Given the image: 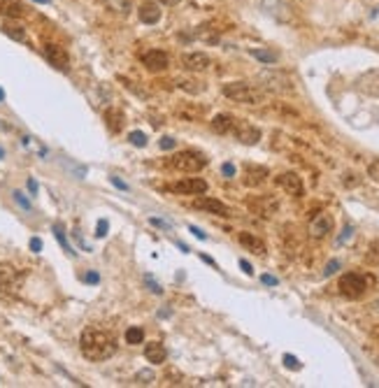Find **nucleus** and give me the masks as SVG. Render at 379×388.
Instances as JSON below:
<instances>
[{
  "label": "nucleus",
  "mask_w": 379,
  "mask_h": 388,
  "mask_svg": "<svg viewBox=\"0 0 379 388\" xmlns=\"http://www.w3.org/2000/svg\"><path fill=\"white\" fill-rule=\"evenodd\" d=\"M79 349H82V353L86 355L88 361L100 363L116 353V339L107 330L86 328L82 333V339H79Z\"/></svg>",
  "instance_id": "obj_1"
},
{
  "label": "nucleus",
  "mask_w": 379,
  "mask_h": 388,
  "mask_svg": "<svg viewBox=\"0 0 379 388\" xmlns=\"http://www.w3.org/2000/svg\"><path fill=\"white\" fill-rule=\"evenodd\" d=\"M224 95L226 98L235 100V103H244V105H256V103H263V93L261 88L251 86L247 82H231L224 86Z\"/></svg>",
  "instance_id": "obj_2"
},
{
  "label": "nucleus",
  "mask_w": 379,
  "mask_h": 388,
  "mask_svg": "<svg viewBox=\"0 0 379 388\" xmlns=\"http://www.w3.org/2000/svg\"><path fill=\"white\" fill-rule=\"evenodd\" d=\"M370 281H372V279L365 277V274L346 272V274H342V277H340L337 288H340V293L344 298H349V300H358V298L365 296V290H368Z\"/></svg>",
  "instance_id": "obj_3"
},
{
  "label": "nucleus",
  "mask_w": 379,
  "mask_h": 388,
  "mask_svg": "<svg viewBox=\"0 0 379 388\" xmlns=\"http://www.w3.org/2000/svg\"><path fill=\"white\" fill-rule=\"evenodd\" d=\"M165 165L170 170H177V172H198V170H203L207 165V158L198 151H179L175 156H170Z\"/></svg>",
  "instance_id": "obj_4"
},
{
  "label": "nucleus",
  "mask_w": 379,
  "mask_h": 388,
  "mask_svg": "<svg viewBox=\"0 0 379 388\" xmlns=\"http://www.w3.org/2000/svg\"><path fill=\"white\" fill-rule=\"evenodd\" d=\"M259 82H263V86L270 88V91H291V88H293L291 77L286 75V72H279V70H265V72H261Z\"/></svg>",
  "instance_id": "obj_5"
},
{
  "label": "nucleus",
  "mask_w": 379,
  "mask_h": 388,
  "mask_svg": "<svg viewBox=\"0 0 379 388\" xmlns=\"http://www.w3.org/2000/svg\"><path fill=\"white\" fill-rule=\"evenodd\" d=\"M23 277L19 274V270L10 263H0V293H14L19 290Z\"/></svg>",
  "instance_id": "obj_6"
},
{
  "label": "nucleus",
  "mask_w": 379,
  "mask_h": 388,
  "mask_svg": "<svg viewBox=\"0 0 379 388\" xmlns=\"http://www.w3.org/2000/svg\"><path fill=\"white\" fill-rule=\"evenodd\" d=\"M231 133L235 135L237 142L249 144V147H251V144H256L261 140V131H259V128L251 126V123H247V121H240V119H235Z\"/></svg>",
  "instance_id": "obj_7"
},
{
  "label": "nucleus",
  "mask_w": 379,
  "mask_h": 388,
  "mask_svg": "<svg viewBox=\"0 0 379 388\" xmlns=\"http://www.w3.org/2000/svg\"><path fill=\"white\" fill-rule=\"evenodd\" d=\"M170 193H184V196H200V193L207 191V181L205 179H181V181H175V184H168L165 186Z\"/></svg>",
  "instance_id": "obj_8"
},
{
  "label": "nucleus",
  "mask_w": 379,
  "mask_h": 388,
  "mask_svg": "<svg viewBox=\"0 0 379 388\" xmlns=\"http://www.w3.org/2000/svg\"><path fill=\"white\" fill-rule=\"evenodd\" d=\"M142 60H144V68H147L149 72H163V70H168V66H170L168 54H165V51H159V49L147 51Z\"/></svg>",
  "instance_id": "obj_9"
},
{
  "label": "nucleus",
  "mask_w": 379,
  "mask_h": 388,
  "mask_svg": "<svg viewBox=\"0 0 379 388\" xmlns=\"http://www.w3.org/2000/svg\"><path fill=\"white\" fill-rule=\"evenodd\" d=\"M261 7H263L265 14L275 17L277 21H289L291 19V7L286 5L284 0H263Z\"/></svg>",
  "instance_id": "obj_10"
},
{
  "label": "nucleus",
  "mask_w": 379,
  "mask_h": 388,
  "mask_svg": "<svg viewBox=\"0 0 379 388\" xmlns=\"http://www.w3.org/2000/svg\"><path fill=\"white\" fill-rule=\"evenodd\" d=\"M44 56H47V60H49L54 68L68 70V54H66L63 47H58V44H54V42H47L44 44Z\"/></svg>",
  "instance_id": "obj_11"
},
{
  "label": "nucleus",
  "mask_w": 379,
  "mask_h": 388,
  "mask_svg": "<svg viewBox=\"0 0 379 388\" xmlns=\"http://www.w3.org/2000/svg\"><path fill=\"white\" fill-rule=\"evenodd\" d=\"M193 207L205 209V212L216 214V216H231V209L226 207L221 200H214V198H196V200H193Z\"/></svg>",
  "instance_id": "obj_12"
},
{
  "label": "nucleus",
  "mask_w": 379,
  "mask_h": 388,
  "mask_svg": "<svg viewBox=\"0 0 379 388\" xmlns=\"http://www.w3.org/2000/svg\"><path fill=\"white\" fill-rule=\"evenodd\" d=\"M277 186L284 188L289 196H302V179L296 172H284V175L277 177Z\"/></svg>",
  "instance_id": "obj_13"
},
{
  "label": "nucleus",
  "mask_w": 379,
  "mask_h": 388,
  "mask_svg": "<svg viewBox=\"0 0 379 388\" xmlns=\"http://www.w3.org/2000/svg\"><path fill=\"white\" fill-rule=\"evenodd\" d=\"M209 63H212V60H209V56L205 54V51H191V54L184 56V68H186V70H191V72L207 70Z\"/></svg>",
  "instance_id": "obj_14"
},
{
  "label": "nucleus",
  "mask_w": 379,
  "mask_h": 388,
  "mask_svg": "<svg viewBox=\"0 0 379 388\" xmlns=\"http://www.w3.org/2000/svg\"><path fill=\"white\" fill-rule=\"evenodd\" d=\"M330 230H333V219H330V214H319V216L312 219V223H309L312 237H326Z\"/></svg>",
  "instance_id": "obj_15"
},
{
  "label": "nucleus",
  "mask_w": 379,
  "mask_h": 388,
  "mask_svg": "<svg viewBox=\"0 0 379 388\" xmlns=\"http://www.w3.org/2000/svg\"><path fill=\"white\" fill-rule=\"evenodd\" d=\"M265 177H268V168H263V165H244V184L247 186H259L265 181Z\"/></svg>",
  "instance_id": "obj_16"
},
{
  "label": "nucleus",
  "mask_w": 379,
  "mask_h": 388,
  "mask_svg": "<svg viewBox=\"0 0 379 388\" xmlns=\"http://www.w3.org/2000/svg\"><path fill=\"white\" fill-rule=\"evenodd\" d=\"M138 14H140V21L142 23H159L161 21V7L156 5V3H151V0H147V3H142V5L138 7Z\"/></svg>",
  "instance_id": "obj_17"
},
{
  "label": "nucleus",
  "mask_w": 379,
  "mask_h": 388,
  "mask_svg": "<svg viewBox=\"0 0 379 388\" xmlns=\"http://www.w3.org/2000/svg\"><path fill=\"white\" fill-rule=\"evenodd\" d=\"M240 244L244 246V249H249L251 253H259V256H265V242L261 240V237L251 235V233H240Z\"/></svg>",
  "instance_id": "obj_18"
},
{
  "label": "nucleus",
  "mask_w": 379,
  "mask_h": 388,
  "mask_svg": "<svg viewBox=\"0 0 379 388\" xmlns=\"http://www.w3.org/2000/svg\"><path fill=\"white\" fill-rule=\"evenodd\" d=\"M0 14L7 19H21L26 14V7L19 0H0Z\"/></svg>",
  "instance_id": "obj_19"
},
{
  "label": "nucleus",
  "mask_w": 379,
  "mask_h": 388,
  "mask_svg": "<svg viewBox=\"0 0 379 388\" xmlns=\"http://www.w3.org/2000/svg\"><path fill=\"white\" fill-rule=\"evenodd\" d=\"M144 355H147L149 363L161 365V363H165V355H168V351H165V346L161 344V342H149V344L144 346Z\"/></svg>",
  "instance_id": "obj_20"
},
{
  "label": "nucleus",
  "mask_w": 379,
  "mask_h": 388,
  "mask_svg": "<svg viewBox=\"0 0 379 388\" xmlns=\"http://www.w3.org/2000/svg\"><path fill=\"white\" fill-rule=\"evenodd\" d=\"M105 123H107V128H110L112 133H119L121 128H123V112L116 110V107H112V110L105 112Z\"/></svg>",
  "instance_id": "obj_21"
},
{
  "label": "nucleus",
  "mask_w": 379,
  "mask_h": 388,
  "mask_svg": "<svg viewBox=\"0 0 379 388\" xmlns=\"http://www.w3.org/2000/svg\"><path fill=\"white\" fill-rule=\"evenodd\" d=\"M233 123H235V116L231 114H216L212 119V131L219 133V135H226V133H231Z\"/></svg>",
  "instance_id": "obj_22"
},
{
  "label": "nucleus",
  "mask_w": 379,
  "mask_h": 388,
  "mask_svg": "<svg viewBox=\"0 0 379 388\" xmlns=\"http://www.w3.org/2000/svg\"><path fill=\"white\" fill-rule=\"evenodd\" d=\"M3 33H5L7 38L17 40V42H23V40H26V28H23L21 23H17V21H5L3 23Z\"/></svg>",
  "instance_id": "obj_23"
},
{
  "label": "nucleus",
  "mask_w": 379,
  "mask_h": 388,
  "mask_svg": "<svg viewBox=\"0 0 379 388\" xmlns=\"http://www.w3.org/2000/svg\"><path fill=\"white\" fill-rule=\"evenodd\" d=\"M249 54H251L256 60L265 63V66H272V63H277V60H279V56H277L275 51H268V49H251Z\"/></svg>",
  "instance_id": "obj_24"
},
{
  "label": "nucleus",
  "mask_w": 379,
  "mask_h": 388,
  "mask_svg": "<svg viewBox=\"0 0 379 388\" xmlns=\"http://www.w3.org/2000/svg\"><path fill=\"white\" fill-rule=\"evenodd\" d=\"M54 235H56V240L60 242V246H63V251H66L68 256H75V251H72V246L68 244V240H66V233H63V228H60L58 223L54 225Z\"/></svg>",
  "instance_id": "obj_25"
},
{
  "label": "nucleus",
  "mask_w": 379,
  "mask_h": 388,
  "mask_svg": "<svg viewBox=\"0 0 379 388\" xmlns=\"http://www.w3.org/2000/svg\"><path fill=\"white\" fill-rule=\"evenodd\" d=\"M142 339H144V333H142V328H128L126 330V342L128 344H142Z\"/></svg>",
  "instance_id": "obj_26"
},
{
  "label": "nucleus",
  "mask_w": 379,
  "mask_h": 388,
  "mask_svg": "<svg viewBox=\"0 0 379 388\" xmlns=\"http://www.w3.org/2000/svg\"><path fill=\"white\" fill-rule=\"evenodd\" d=\"M128 140H131L133 147H147V135H144L142 131H133L131 135H128Z\"/></svg>",
  "instance_id": "obj_27"
},
{
  "label": "nucleus",
  "mask_w": 379,
  "mask_h": 388,
  "mask_svg": "<svg viewBox=\"0 0 379 388\" xmlns=\"http://www.w3.org/2000/svg\"><path fill=\"white\" fill-rule=\"evenodd\" d=\"M12 198L17 200V205H19V207H23V209H26V212H30V200H28V198L23 196L21 191H14V193H12Z\"/></svg>",
  "instance_id": "obj_28"
},
{
  "label": "nucleus",
  "mask_w": 379,
  "mask_h": 388,
  "mask_svg": "<svg viewBox=\"0 0 379 388\" xmlns=\"http://www.w3.org/2000/svg\"><path fill=\"white\" fill-rule=\"evenodd\" d=\"M135 379H138V383H144V386H149V383H154L156 377H154V372H151V370H142Z\"/></svg>",
  "instance_id": "obj_29"
},
{
  "label": "nucleus",
  "mask_w": 379,
  "mask_h": 388,
  "mask_svg": "<svg viewBox=\"0 0 379 388\" xmlns=\"http://www.w3.org/2000/svg\"><path fill=\"white\" fill-rule=\"evenodd\" d=\"M352 237H354V225L346 223V225H344V230L340 233V237H337V246H342L346 240H352Z\"/></svg>",
  "instance_id": "obj_30"
},
{
  "label": "nucleus",
  "mask_w": 379,
  "mask_h": 388,
  "mask_svg": "<svg viewBox=\"0 0 379 388\" xmlns=\"http://www.w3.org/2000/svg\"><path fill=\"white\" fill-rule=\"evenodd\" d=\"M284 365L289 367V370H300V361H298L296 355H291V353H284Z\"/></svg>",
  "instance_id": "obj_31"
},
{
  "label": "nucleus",
  "mask_w": 379,
  "mask_h": 388,
  "mask_svg": "<svg viewBox=\"0 0 379 388\" xmlns=\"http://www.w3.org/2000/svg\"><path fill=\"white\" fill-rule=\"evenodd\" d=\"M144 284L149 286V290H151V293H154V296H161V293H163V288H161V284H156L154 279L149 277V274H144Z\"/></svg>",
  "instance_id": "obj_32"
},
{
  "label": "nucleus",
  "mask_w": 379,
  "mask_h": 388,
  "mask_svg": "<svg viewBox=\"0 0 379 388\" xmlns=\"http://www.w3.org/2000/svg\"><path fill=\"white\" fill-rule=\"evenodd\" d=\"M179 86H181V88H186L188 93H198V91H203V86H196V82H188V79H179Z\"/></svg>",
  "instance_id": "obj_33"
},
{
  "label": "nucleus",
  "mask_w": 379,
  "mask_h": 388,
  "mask_svg": "<svg viewBox=\"0 0 379 388\" xmlns=\"http://www.w3.org/2000/svg\"><path fill=\"white\" fill-rule=\"evenodd\" d=\"M159 147L163 149V151H170V149L177 147V142L172 140V137H161V140H159Z\"/></svg>",
  "instance_id": "obj_34"
},
{
  "label": "nucleus",
  "mask_w": 379,
  "mask_h": 388,
  "mask_svg": "<svg viewBox=\"0 0 379 388\" xmlns=\"http://www.w3.org/2000/svg\"><path fill=\"white\" fill-rule=\"evenodd\" d=\"M340 265H342L340 261H330L328 265H326V270H324V277H333V274L340 270Z\"/></svg>",
  "instance_id": "obj_35"
},
{
  "label": "nucleus",
  "mask_w": 379,
  "mask_h": 388,
  "mask_svg": "<svg viewBox=\"0 0 379 388\" xmlns=\"http://www.w3.org/2000/svg\"><path fill=\"white\" fill-rule=\"evenodd\" d=\"M107 230H110V223H107L105 219H100L98 225H96V237H105L107 235Z\"/></svg>",
  "instance_id": "obj_36"
},
{
  "label": "nucleus",
  "mask_w": 379,
  "mask_h": 388,
  "mask_svg": "<svg viewBox=\"0 0 379 388\" xmlns=\"http://www.w3.org/2000/svg\"><path fill=\"white\" fill-rule=\"evenodd\" d=\"M368 175L372 177V181H379V160H374V163H370V168H368Z\"/></svg>",
  "instance_id": "obj_37"
},
{
  "label": "nucleus",
  "mask_w": 379,
  "mask_h": 388,
  "mask_svg": "<svg viewBox=\"0 0 379 388\" xmlns=\"http://www.w3.org/2000/svg\"><path fill=\"white\" fill-rule=\"evenodd\" d=\"M221 172H224L226 177H235V165H233V163H224V165H221Z\"/></svg>",
  "instance_id": "obj_38"
},
{
  "label": "nucleus",
  "mask_w": 379,
  "mask_h": 388,
  "mask_svg": "<svg viewBox=\"0 0 379 388\" xmlns=\"http://www.w3.org/2000/svg\"><path fill=\"white\" fill-rule=\"evenodd\" d=\"M84 281H86V284H98L100 274L98 272H86V274H84Z\"/></svg>",
  "instance_id": "obj_39"
},
{
  "label": "nucleus",
  "mask_w": 379,
  "mask_h": 388,
  "mask_svg": "<svg viewBox=\"0 0 379 388\" xmlns=\"http://www.w3.org/2000/svg\"><path fill=\"white\" fill-rule=\"evenodd\" d=\"M261 281H263L265 286H277V284H279V279L272 277V274H263V277H261Z\"/></svg>",
  "instance_id": "obj_40"
},
{
  "label": "nucleus",
  "mask_w": 379,
  "mask_h": 388,
  "mask_svg": "<svg viewBox=\"0 0 379 388\" xmlns=\"http://www.w3.org/2000/svg\"><path fill=\"white\" fill-rule=\"evenodd\" d=\"M110 181L116 186V188H121V191H128V184H126V181H121L119 177H114V175H112V177H110Z\"/></svg>",
  "instance_id": "obj_41"
},
{
  "label": "nucleus",
  "mask_w": 379,
  "mask_h": 388,
  "mask_svg": "<svg viewBox=\"0 0 379 388\" xmlns=\"http://www.w3.org/2000/svg\"><path fill=\"white\" fill-rule=\"evenodd\" d=\"M149 223L156 225V228H163V230H170V223H165L163 219H149Z\"/></svg>",
  "instance_id": "obj_42"
},
{
  "label": "nucleus",
  "mask_w": 379,
  "mask_h": 388,
  "mask_svg": "<svg viewBox=\"0 0 379 388\" xmlns=\"http://www.w3.org/2000/svg\"><path fill=\"white\" fill-rule=\"evenodd\" d=\"M30 249H33L35 253H40L42 251V240H40V237H33V240H30Z\"/></svg>",
  "instance_id": "obj_43"
},
{
  "label": "nucleus",
  "mask_w": 379,
  "mask_h": 388,
  "mask_svg": "<svg viewBox=\"0 0 379 388\" xmlns=\"http://www.w3.org/2000/svg\"><path fill=\"white\" fill-rule=\"evenodd\" d=\"M188 230H191V233H193V235H196V237H198V240H207V235H205V233H203V230H200V228H196V225H191V228H188Z\"/></svg>",
  "instance_id": "obj_44"
},
{
  "label": "nucleus",
  "mask_w": 379,
  "mask_h": 388,
  "mask_svg": "<svg viewBox=\"0 0 379 388\" xmlns=\"http://www.w3.org/2000/svg\"><path fill=\"white\" fill-rule=\"evenodd\" d=\"M240 268H242V270H244V274H249V277H251V274H254V270H251V265H249V263H247V261H240Z\"/></svg>",
  "instance_id": "obj_45"
},
{
  "label": "nucleus",
  "mask_w": 379,
  "mask_h": 388,
  "mask_svg": "<svg viewBox=\"0 0 379 388\" xmlns=\"http://www.w3.org/2000/svg\"><path fill=\"white\" fill-rule=\"evenodd\" d=\"M28 191L33 193V196L38 193V181H35V179H28Z\"/></svg>",
  "instance_id": "obj_46"
},
{
  "label": "nucleus",
  "mask_w": 379,
  "mask_h": 388,
  "mask_svg": "<svg viewBox=\"0 0 379 388\" xmlns=\"http://www.w3.org/2000/svg\"><path fill=\"white\" fill-rule=\"evenodd\" d=\"M203 261H205V263H207V265H214V268H216V263H214V261H212V258H209V256H203Z\"/></svg>",
  "instance_id": "obj_47"
},
{
  "label": "nucleus",
  "mask_w": 379,
  "mask_h": 388,
  "mask_svg": "<svg viewBox=\"0 0 379 388\" xmlns=\"http://www.w3.org/2000/svg\"><path fill=\"white\" fill-rule=\"evenodd\" d=\"M161 3H165V5H177L179 0H161Z\"/></svg>",
  "instance_id": "obj_48"
},
{
  "label": "nucleus",
  "mask_w": 379,
  "mask_h": 388,
  "mask_svg": "<svg viewBox=\"0 0 379 388\" xmlns=\"http://www.w3.org/2000/svg\"><path fill=\"white\" fill-rule=\"evenodd\" d=\"M3 100H5V91H3V88H0V103H3Z\"/></svg>",
  "instance_id": "obj_49"
},
{
  "label": "nucleus",
  "mask_w": 379,
  "mask_h": 388,
  "mask_svg": "<svg viewBox=\"0 0 379 388\" xmlns=\"http://www.w3.org/2000/svg\"><path fill=\"white\" fill-rule=\"evenodd\" d=\"M0 158H5V151H3V147H0Z\"/></svg>",
  "instance_id": "obj_50"
},
{
  "label": "nucleus",
  "mask_w": 379,
  "mask_h": 388,
  "mask_svg": "<svg viewBox=\"0 0 379 388\" xmlns=\"http://www.w3.org/2000/svg\"><path fill=\"white\" fill-rule=\"evenodd\" d=\"M35 3H49V0H35Z\"/></svg>",
  "instance_id": "obj_51"
},
{
  "label": "nucleus",
  "mask_w": 379,
  "mask_h": 388,
  "mask_svg": "<svg viewBox=\"0 0 379 388\" xmlns=\"http://www.w3.org/2000/svg\"><path fill=\"white\" fill-rule=\"evenodd\" d=\"M374 307H377V309H379V300H377V302H374Z\"/></svg>",
  "instance_id": "obj_52"
}]
</instances>
